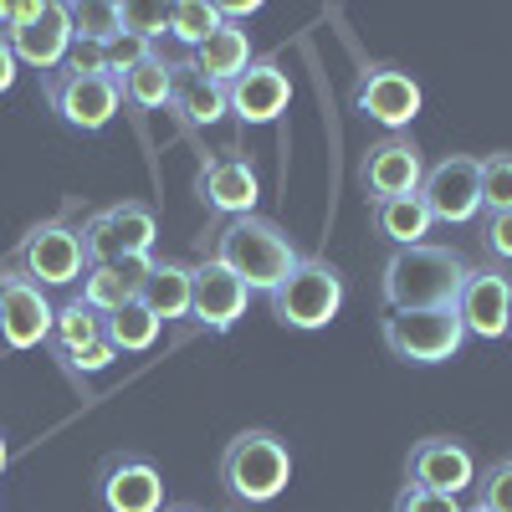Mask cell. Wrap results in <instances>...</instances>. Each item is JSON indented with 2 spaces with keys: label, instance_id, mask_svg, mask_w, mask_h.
Here are the masks:
<instances>
[{
  "label": "cell",
  "instance_id": "1",
  "mask_svg": "<svg viewBox=\"0 0 512 512\" xmlns=\"http://www.w3.org/2000/svg\"><path fill=\"white\" fill-rule=\"evenodd\" d=\"M205 256L221 262L231 277H241L246 292H267V297L297 272V262H303L297 246H292V236L277 221H267V216L221 221L216 231H210V241H205Z\"/></svg>",
  "mask_w": 512,
  "mask_h": 512
},
{
  "label": "cell",
  "instance_id": "2",
  "mask_svg": "<svg viewBox=\"0 0 512 512\" xmlns=\"http://www.w3.org/2000/svg\"><path fill=\"white\" fill-rule=\"evenodd\" d=\"M466 282V262L451 246H410L395 251L379 272L384 313H425V308H456V292Z\"/></svg>",
  "mask_w": 512,
  "mask_h": 512
},
{
  "label": "cell",
  "instance_id": "3",
  "mask_svg": "<svg viewBox=\"0 0 512 512\" xmlns=\"http://www.w3.org/2000/svg\"><path fill=\"white\" fill-rule=\"evenodd\" d=\"M287 482H292V451H287V441L277 431H262V425H256V431H241V436L226 441V451H221V487H226L231 502L267 507V502H277L287 492Z\"/></svg>",
  "mask_w": 512,
  "mask_h": 512
},
{
  "label": "cell",
  "instance_id": "4",
  "mask_svg": "<svg viewBox=\"0 0 512 512\" xmlns=\"http://www.w3.org/2000/svg\"><path fill=\"white\" fill-rule=\"evenodd\" d=\"M344 313V272L323 256H303L297 272L272 292V318L292 333H318Z\"/></svg>",
  "mask_w": 512,
  "mask_h": 512
},
{
  "label": "cell",
  "instance_id": "5",
  "mask_svg": "<svg viewBox=\"0 0 512 512\" xmlns=\"http://www.w3.org/2000/svg\"><path fill=\"white\" fill-rule=\"evenodd\" d=\"M379 338L390 359L400 364H451L461 349H466V328L456 318V308H425V313H384L379 323Z\"/></svg>",
  "mask_w": 512,
  "mask_h": 512
},
{
  "label": "cell",
  "instance_id": "6",
  "mask_svg": "<svg viewBox=\"0 0 512 512\" xmlns=\"http://www.w3.org/2000/svg\"><path fill=\"white\" fill-rule=\"evenodd\" d=\"M77 236L82 251H88V267H103V262H123V256H154L159 221L144 200H118L108 210H93L77 226Z\"/></svg>",
  "mask_w": 512,
  "mask_h": 512
},
{
  "label": "cell",
  "instance_id": "7",
  "mask_svg": "<svg viewBox=\"0 0 512 512\" xmlns=\"http://www.w3.org/2000/svg\"><path fill=\"white\" fill-rule=\"evenodd\" d=\"M349 103H354V113L364 123H379L384 134H405V128L420 118V108H425V93H420V82L405 67L374 62V67H364L354 77Z\"/></svg>",
  "mask_w": 512,
  "mask_h": 512
},
{
  "label": "cell",
  "instance_id": "8",
  "mask_svg": "<svg viewBox=\"0 0 512 512\" xmlns=\"http://www.w3.org/2000/svg\"><path fill=\"white\" fill-rule=\"evenodd\" d=\"M420 205L431 210V226H472V221H482L477 154H446L441 164H425Z\"/></svg>",
  "mask_w": 512,
  "mask_h": 512
},
{
  "label": "cell",
  "instance_id": "9",
  "mask_svg": "<svg viewBox=\"0 0 512 512\" xmlns=\"http://www.w3.org/2000/svg\"><path fill=\"white\" fill-rule=\"evenodd\" d=\"M16 272L31 277L36 287H72L88 272V251H82L77 226L67 221H47V226H31L16 246Z\"/></svg>",
  "mask_w": 512,
  "mask_h": 512
},
{
  "label": "cell",
  "instance_id": "10",
  "mask_svg": "<svg viewBox=\"0 0 512 512\" xmlns=\"http://www.w3.org/2000/svg\"><path fill=\"white\" fill-rule=\"evenodd\" d=\"M52 297L47 287H36L31 277H21L16 267L0 272V349L11 354H31L52 338Z\"/></svg>",
  "mask_w": 512,
  "mask_h": 512
},
{
  "label": "cell",
  "instance_id": "11",
  "mask_svg": "<svg viewBox=\"0 0 512 512\" xmlns=\"http://www.w3.org/2000/svg\"><path fill=\"white\" fill-rule=\"evenodd\" d=\"M93 497H98L103 512H159L164 507V477L149 456L113 451V456H103L98 477H93Z\"/></svg>",
  "mask_w": 512,
  "mask_h": 512
},
{
  "label": "cell",
  "instance_id": "12",
  "mask_svg": "<svg viewBox=\"0 0 512 512\" xmlns=\"http://www.w3.org/2000/svg\"><path fill=\"white\" fill-rule=\"evenodd\" d=\"M354 180L369 200H390V195H420L425 180V154L410 134H384L359 154Z\"/></svg>",
  "mask_w": 512,
  "mask_h": 512
},
{
  "label": "cell",
  "instance_id": "13",
  "mask_svg": "<svg viewBox=\"0 0 512 512\" xmlns=\"http://www.w3.org/2000/svg\"><path fill=\"white\" fill-rule=\"evenodd\" d=\"M41 93H47L52 113L67 128H77V134H103V128L118 118V108H123L113 77H67V72H52V77H41Z\"/></svg>",
  "mask_w": 512,
  "mask_h": 512
},
{
  "label": "cell",
  "instance_id": "14",
  "mask_svg": "<svg viewBox=\"0 0 512 512\" xmlns=\"http://www.w3.org/2000/svg\"><path fill=\"white\" fill-rule=\"evenodd\" d=\"M456 318L466 328V338L497 344L507 338V318H512V277L502 267H466V282L456 292Z\"/></svg>",
  "mask_w": 512,
  "mask_h": 512
},
{
  "label": "cell",
  "instance_id": "15",
  "mask_svg": "<svg viewBox=\"0 0 512 512\" xmlns=\"http://www.w3.org/2000/svg\"><path fill=\"white\" fill-rule=\"evenodd\" d=\"M472 482H477V456H472V446L456 441V436H425L405 456V487L461 497Z\"/></svg>",
  "mask_w": 512,
  "mask_h": 512
},
{
  "label": "cell",
  "instance_id": "16",
  "mask_svg": "<svg viewBox=\"0 0 512 512\" xmlns=\"http://www.w3.org/2000/svg\"><path fill=\"white\" fill-rule=\"evenodd\" d=\"M246 303H251L246 282L231 277L221 262L200 256V262H195V287H190V318H195L205 333H231V328L246 318Z\"/></svg>",
  "mask_w": 512,
  "mask_h": 512
},
{
  "label": "cell",
  "instance_id": "17",
  "mask_svg": "<svg viewBox=\"0 0 512 512\" xmlns=\"http://www.w3.org/2000/svg\"><path fill=\"white\" fill-rule=\"evenodd\" d=\"M11 52H16L21 67H31L41 77H52L67 62V52H72V16H67L62 0H41L36 16L11 31Z\"/></svg>",
  "mask_w": 512,
  "mask_h": 512
},
{
  "label": "cell",
  "instance_id": "18",
  "mask_svg": "<svg viewBox=\"0 0 512 512\" xmlns=\"http://www.w3.org/2000/svg\"><path fill=\"white\" fill-rule=\"evenodd\" d=\"M200 200L210 216L236 221V216H256V200H262V180H256L251 159L221 154L200 169Z\"/></svg>",
  "mask_w": 512,
  "mask_h": 512
},
{
  "label": "cell",
  "instance_id": "19",
  "mask_svg": "<svg viewBox=\"0 0 512 512\" xmlns=\"http://www.w3.org/2000/svg\"><path fill=\"white\" fill-rule=\"evenodd\" d=\"M226 103L241 123H277L292 108V77L277 62H251L236 82H226Z\"/></svg>",
  "mask_w": 512,
  "mask_h": 512
},
{
  "label": "cell",
  "instance_id": "20",
  "mask_svg": "<svg viewBox=\"0 0 512 512\" xmlns=\"http://www.w3.org/2000/svg\"><path fill=\"white\" fill-rule=\"evenodd\" d=\"M154 256H123V262H103V267H88L82 272V303H88L98 318L118 313L123 303H134L139 297V282L149 277Z\"/></svg>",
  "mask_w": 512,
  "mask_h": 512
},
{
  "label": "cell",
  "instance_id": "21",
  "mask_svg": "<svg viewBox=\"0 0 512 512\" xmlns=\"http://www.w3.org/2000/svg\"><path fill=\"white\" fill-rule=\"evenodd\" d=\"M190 287H195L190 262H180V256H154L149 277L139 282V303L159 323H180V318H190Z\"/></svg>",
  "mask_w": 512,
  "mask_h": 512
},
{
  "label": "cell",
  "instance_id": "22",
  "mask_svg": "<svg viewBox=\"0 0 512 512\" xmlns=\"http://www.w3.org/2000/svg\"><path fill=\"white\" fill-rule=\"evenodd\" d=\"M169 108L180 113L185 128H216V123L231 113L226 82H210V77H200L190 62H180V72H175V98H169Z\"/></svg>",
  "mask_w": 512,
  "mask_h": 512
},
{
  "label": "cell",
  "instance_id": "23",
  "mask_svg": "<svg viewBox=\"0 0 512 512\" xmlns=\"http://www.w3.org/2000/svg\"><path fill=\"white\" fill-rule=\"evenodd\" d=\"M369 226H374V236H384L395 251H410V246H425V236H431V210L420 205V195L369 200Z\"/></svg>",
  "mask_w": 512,
  "mask_h": 512
},
{
  "label": "cell",
  "instance_id": "24",
  "mask_svg": "<svg viewBox=\"0 0 512 512\" xmlns=\"http://www.w3.org/2000/svg\"><path fill=\"white\" fill-rule=\"evenodd\" d=\"M251 62H256V57H251V36H246V26L221 21V26L195 47V62H190V67H195L200 77H210V82H236Z\"/></svg>",
  "mask_w": 512,
  "mask_h": 512
},
{
  "label": "cell",
  "instance_id": "25",
  "mask_svg": "<svg viewBox=\"0 0 512 512\" xmlns=\"http://www.w3.org/2000/svg\"><path fill=\"white\" fill-rule=\"evenodd\" d=\"M175 72H180V62H169V57L154 52L128 77H118V98L128 108H139V113H159V108H169V98H175Z\"/></svg>",
  "mask_w": 512,
  "mask_h": 512
},
{
  "label": "cell",
  "instance_id": "26",
  "mask_svg": "<svg viewBox=\"0 0 512 512\" xmlns=\"http://www.w3.org/2000/svg\"><path fill=\"white\" fill-rule=\"evenodd\" d=\"M52 354H62V364H72L77 354H88L93 344H103V318L82 303V297H67L52 318Z\"/></svg>",
  "mask_w": 512,
  "mask_h": 512
},
{
  "label": "cell",
  "instance_id": "27",
  "mask_svg": "<svg viewBox=\"0 0 512 512\" xmlns=\"http://www.w3.org/2000/svg\"><path fill=\"white\" fill-rule=\"evenodd\" d=\"M159 328H164V323L139 303V297L103 318V338H108V349H113L118 359H123V354H149V349L159 344Z\"/></svg>",
  "mask_w": 512,
  "mask_h": 512
},
{
  "label": "cell",
  "instance_id": "28",
  "mask_svg": "<svg viewBox=\"0 0 512 512\" xmlns=\"http://www.w3.org/2000/svg\"><path fill=\"white\" fill-rule=\"evenodd\" d=\"M67 16H72V41L108 47L113 36H123V6L118 0H77V6H67Z\"/></svg>",
  "mask_w": 512,
  "mask_h": 512
},
{
  "label": "cell",
  "instance_id": "29",
  "mask_svg": "<svg viewBox=\"0 0 512 512\" xmlns=\"http://www.w3.org/2000/svg\"><path fill=\"white\" fill-rule=\"evenodd\" d=\"M221 26V11H216V0H175L169 6V36L180 41V47H200V41Z\"/></svg>",
  "mask_w": 512,
  "mask_h": 512
},
{
  "label": "cell",
  "instance_id": "30",
  "mask_svg": "<svg viewBox=\"0 0 512 512\" xmlns=\"http://www.w3.org/2000/svg\"><path fill=\"white\" fill-rule=\"evenodd\" d=\"M477 175H482V216L512 210V149H497V154L477 159Z\"/></svg>",
  "mask_w": 512,
  "mask_h": 512
},
{
  "label": "cell",
  "instance_id": "31",
  "mask_svg": "<svg viewBox=\"0 0 512 512\" xmlns=\"http://www.w3.org/2000/svg\"><path fill=\"white\" fill-rule=\"evenodd\" d=\"M472 487H477V507H487V512H512V456L482 466Z\"/></svg>",
  "mask_w": 512,
  "mask_h": 512
},
{
  "label": "cell",
  "instance_id": "32",
  "mask_svg": "<svg viewBox=\"0 0 512 512\" xmlns=\"http://www.w3.org/2000/svg\"><path fill=\"white\" fill-rule=\"evenodd\" d=\"M103 52H108V77L118 82V77L134 72L139 62H149V57H154V41H139V36H128V31H123V36H113V41H108Z\"/></svg>",
  "mask_w": 512,
  "mask_h": 512
},
{
  "label": "cell",
  "instance_id": "33",
  "mask_svg": "<svg viewBox=\"0 0 512 512\" xmlns=\"http://www.w3.org/2000/svg\"><path fill=\"white\" fill-rule=\"evenodd\" d=\"M123 31L139 36V41H154L169 31V6H144V0H123Z\"/></svg>",
  "mask_w": 512,
  "mask_h": 512
},
{
  "label": "cell",
  "instance_id": "34",
  "mask_svg": "<svg viewBox=\"0 0 512 512\" xmlns=\"http://www.w3.org/2000/svg\"><path fill=\"white\" fill-rule=\"evenodd\" d=\"M477 231H482L477 241L492 256V267H512V210H502V216H482Z\"/></svg>",
  "mask_w": 512,
  "mask_h": 512
},
{
  "label": "cell",
  "instance_id": "35",
  "mask_svg": "<svg viewBox=\"0 0 512 512\" xmlns=\"http://www.w3.org/2000/svg\"><path fill=\"white\" fill-rule=\"evenodd\" d=\"M57 72H67V77H108V52L93 47V41H72V52H67V62Z\"/></svg>",
  "mask_w": 512,
  "mask_h": 512
},
{
  "label": "cell",
  "instance_id": "36",
  "mask_svg": "<svg viewBox=\"0 0 512 512\" xmlns=\"http://www.w3.org/2000/svg\"><path fill=\"white\" fill-rule=\"evenodd\" d=\"M395 512H466L456 497L446 492H425V487H400L395 497Z\"/></svg>",
  "mask_w": 512,
  "mask_h": 512
},
{
  "label": "cell",
  "instance_id": "37",
  "mask_svg": "<svg viewBox=\"0 0 512 512\" xmlns=\"http://www.w3.org/2000/svg\"><path fill=\"white\" fill-rule=\"evenodd\" d=\"M113 359H118V354L108 349V338H103V344H93L88 354H77V359H72L67 369H72V374H82V379H93V374H103V369H108Z\"/></svg>",
  "mask_w": 512,
  "mask_h": 512
},
{
  "label": "cell",
  "instance_id": "38",
  "mask_svg": "<svg viewBox=\"0 0 512 512\" xmlns=\"http://www.w3.org/2000/svg\"><path fill=\"white\" fill-rule=\"evenodd\" d=\"M36 6H41V0H21V6H16V0H0V31H16V26H26L31 16H36Z\"/></svg>",
  "mask_w": 512,
  "mask_h": 512
},
{
  "label": "cell",
  "instance_id": "39",
  "mask_svg": "<svg viewBox=\"0 0 512 512\" xmlns=\"http://www.w3.org/2000/svg\"><path fill=\"white\" fill-rule=\"evenodd\" d=\"M16 72H21V62H16V52H11V36L0 31V98L16 88Z\"/></svg>",
  "mask_w": 512,
  "mask_h": 512
},
{
  "label": "cell",
  "instance_id": "40",
  "mask_svg": "<svg viewBox=\"0 0 512 512\" xmlns=\"http://www.w3.org/2000/svg\"><path fill=\"white\" fill-rule=\"evenodd\" d=\"M216 11H221V21L241 26V21H251L256 11H262V0H216Z\"/></svg>",
  "mask_w": 512,
  "mask_h": 512
},
{
  "label": "cell",
  "instance_id": "41",
  "mask_svg": "<svg viewBox=\"0 0 512 512\" xmlns=\"http://www.w3.org/2000/svg\"><path fill=\"white\" fill-rule=\"evenodd\" d=\"M6 466H11V446H6V436H0V477H6Z\"/></svg>",
  "mask_w": 512,
  "mask_h": 512
},
{
  "label": "cell",
  "instance_id": "42",
  "mask_svg": "<svg viewBox=\"0 0 512 512\" xmlns=\"http://www.w3.org/2000/svg\"><path fill=\"white\" fill-rule=\"evenodd\" d=\"M159 512H195V507H185V502H164Z\"/></svg>",
  "mask_w": 512,
  "mask_h": 512
},
{
  "label": "cell",
  "instance_id": "43",
  "mask_svg": "<svg viewBox=\"0 0 512 512\" xmlns=\"http://www.w3.org/2000/svg\"><path fill=\"white\" fill-rule=\"evenodd\" d=\"M466 512H487V507H477V502H472V507H466Z\"/></svg>",
  "mask_w": 512,
  "mask_h": 512
},
{
  "label": "cell",
  "instance_id": "44",
  "mask_svg": "<svg viewBox=\"0 0 512 512\" xmlns=\"http://www.w3.org/2000/svg\"><path fill=\"white\" fill-rule=\"evenodd\" d=\"M507 333H512V318H507Z\"/></svg>",
  "mask_w": 512,
  "mask_h": 512
},
{
  "label": "cell",
  "instance_id": "45",
  "mask_svg": "<svg viewBox=\"0 0 512 512\" xmlns=\"http://www.w3.org/2000/svg\"><path fill=\"white\" fill-rule=\"evenodd\" d=\"M226 512H236V507H226Z\"/></svg>",
  "mask_w": 512,
  "mask_h": 512
}]
</instances>
